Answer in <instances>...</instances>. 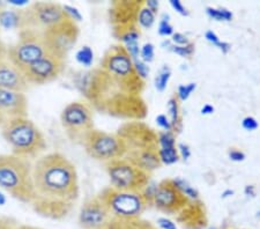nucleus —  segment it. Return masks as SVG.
Wrapping results in <instances>:
<instances>
[{"label":"nucleus","mask_w":260,"mask_h":229,"mask_svg":"<svg viewBox=\"0 0 260 229\" xmlns=\"http://www.w3.org/2000/svg\"><path fill=\"white\" fill-rule=\"evenodd\" d=\"M205 37H206V40L209 42V43H212L214 47L219 48L223 53H227L230 50V48H232V45L227 43V42H221L220 39H219V36H217L213 30L206 31Z\"/></svg>","instance_id":"nucleus-27"},{"label":"nucleus","mask_w":260,"mask_h":229,"mask_svg":"<svg viewBox=\"0 0 260 229\" xmlns=\"http://www.w3.org/2000/svg\"><path fill=\"white\" fill-rule=\"evenodd\" d=\"M194 48L196 47L193 43H188L187 45H173V47H170V50L175 52L176 55L184 58H188L194 53Z\"/></svg>","instance_id":"nucleus-30"},{"label":"nucleus","mask_w":260,"mask_h":229,"mask_svg":"<svg viewBox=\"0 0 260 229\" xmlns=\"http://www.w3.org/2000/svg\"><path fill=\"white\" fill-rule=\"evenodd\" d=\"M177 221L186 229H201L206 226V211L203 204L193 202L187 204L177 214Z\"/></svg>","instance_id":"nucleus-20"},{"label":"nucleus","mask_w":260,"mask_h":229,"mask_svg":"<svg viewBox=\"0 0 260 229\" xmlns=\"http://www.w3.org/2000/svg\"><path fill=\"white\" fill-rule=\"evenodd\" d=\"M170 5L180 15H183V16L188 15V12L186 10V7L183 5V3L180 2V0H170Z\"/></svg>","instance_id":"nucleus-38"},{"label":"nucleus","mask_w":260,"mask_h":229,"mask_svg":"<svg viewBox=\"0 0 260 229\" xmlns=\"http://www.w3.org/2000/svg\"><path fill=\"white\" fill-rule=\"evenodd\" d=\"M145 2H116L111 3L109 10V20L112 26V35L117 40H120L129 31L140 29L138 24V15Z\"/></svg>","instance_id":"nucleus-14"},{"label":"nucleus","mask_w":260,"mask_h":229,"mask_svg":"<svg viewBox=\"0 0 260 229\" xmlns=\"http://www.w3.org/2000/svg\"><path fill=\"white\" fill-rule=\"evenodd\" d=\"M155 56V48L152 43H146L140 50V57L144 62H152Z\"/></svg>","instance_id":"nucleus-32"},{"label":"nucleus","mask_w":260,"mask_h":229,"mask_svg":"<svg viewBox=\"0 0 260 229\" xmlns=\"http://www.w3.org/2000/svg\"><path fill=\"white\" fill-rule=\"evenodd\" d=\"M100 68L106 71L108 76L126 93L142 96L145 80L138 76L132 57L124 45L116 44L109 48L101 59Z\"/></svg>","instance_id":"nucleus-6"},{"label":"nucleus","mask_w":260,"mask_h":229,"mask_svg":"<svg viewBox=\"0 0 260 229\" xmlns=\"http://www.w3.org/2000/svg\"><path fill=\"white\" fill-rule=\"evenodd\" d=\"M0 133L11 147V154L23 159H39L47 149V140L43 132L28 117L7 123L0 128Z\"/></svg>","instance_id":"nucleus-4"},{"label":"nucleus","mask_w":260,"mask_h":229,"mask_svg":"<svg viewBox=\"0 0 260 229\" xmlns=\"http://www.w3.org/2000/svg\"><path fill=\"white\" fill-rule=\"evenodd\" d=\"M19 224L18 220L13 216L0 215V229H16Z\"/></svg>","instance_id":"nucleus-33"},{"label":"nucleus","mask_w":260,"mask_h":229,"mask_svg":"<svg viewBox=\"0 0 260 229\" xmlns=\"http://www.w3.org/2000/svg\"><path fill=\"white\" fill-rule=\"evenodd\" d=\"M29 85L22 71L7 59L0 60V88L16 91V93H26Z\"/></svg>","instance_id":"nucleus-19"},{"label":"nucleus","mask_w":260,"mask_h":229,"mask_svg":"<svg viewBox=\"0 0 260 229\" xmlns=\"http://www.w3.org/2000/svg\"><path fill=\"white\" fill-rule=\"evenodd\" d=\"M175 183L176 185L179 187V190L182 191L188 199H192V201H197V199H198V192H197L193 187L188 185L185 181L180 180V178H176Z\"/></svg>","instance_id":"nucleus-29"},{"label":"nucleus","mask_w":260,"mask_h":229,"mask_svg":"<svg viewBox=\"0 0 260 229\" xmlns=\"http://www.w3.org/2000/svg\"><path fill=\"white\" fill-rule=\"evenodd\" d=\"M112 219L114 215L98 194L82 204L78 223L81 229H108Z\"/></svg>","instance_id":"nucleus-17"},{"label":"nucleus","mask_w":260,"mask_h":229,"mask_svg":"<svg viewBox=\"0 0 260 229\" xmlns=\"http://www.w3.org/2000/svg\"><path fill=\"white\" fill-rule=\"evenodd\" d=\"M99 197L106 204L115 218L124 220L140 219L148 206L144 193L125 192L108 186L99 193Z\"/></svg>","instance_id":"nucleus-11"},{"label":"nucleus","mask_w":260,"mask_h":229,"mask_svg":"<svg viewBox=\"0 0 260 229\" xmlns=\"http://www.w3.org/2000/svg\"><path fill=\"white\" fill-rule=\"evenodd\" d=\"M214 112V107L211 104H205V106L201 108V115H211Z\"/></svg>","instance_id":"nucleus-45"},{"label":"nucleus","mask_w":260,"mask_h":229,"mask_svg":"<svg viewBox=\"0 0 260 229\" xmlns=\"http://www.w3.org/2000/svg\"><path fill=\"white\" fill-rule=\"evenodd\" d=\"M145 6L148 7L154 14H156L160 4H158V2H156V0H148V2H145Z\"/></svg>","instance_id":"nucleus-43"},{"label":"nucleus","mask_w":260,"mask_h":229,"mask_svg":"<svg viewBox=\"0 0 260 229\" xmlns=\"http://www.w3.org/2000/svg\"><path fill=\"white\" fill-rule=\"evenodd\" d=\"M117 135L126 146L125 159L149 174L160 168L158 136L152 127L141 120H129L121 125Z\"/></svg>","instance_id":"nucleus-3"},{"label":"nucleus","mask_w":260,"mask_h":229,"mask_svg":"<svg viewBox=\"0 0 260 229\" xmlns=\"http://www.w3.org/2000/svg\"><path fill=\"white\" fill-rule=\"evenodd\" d=\"M60 123L67 138L83 146L88 135L94 130L93 108L86 101L69 103L60 114Z\"/></svg>","instance_id":"nucleus-10"},{"label":"nucleus","mask_w":260,"mask_h":229,"mask_svg":"<svg viewBox=\"0 0 260 229\" xmlns=\"http://www.w3.org/2000/svg\"><path fill=\"white\" fill-rule=\"evenodd\" d=\"M242 126L247 131H253L258 127V123L253 117H245L242 122Z\"/></svg>","instance_id":"nucleus-39"},{"label":"nucleus","mask_w":260,"mask_h":229,"mask_svg":"<svg viewBox=\"0 0 260 229\" xmlns=\"http://www.w3.org/2000/svg\"><path fill=\"white\" fill-rule=\"evenodd\" d=\"M173 42L176 45H187L188 43H191L187 37L182 32H174Z\"/></svg>","instance_id":"nucleus-40"},{"label":"nucleus","mask_w":260,"mask_h":229,"mask_svg":"<svg viewBox=\"0 0 260 229\" xmlns=\"http://www.w3.org/2000/svg\"><path fill=\"white\" fill-rule=\"evenodd\" d=\"M42 32L50 53L66 60L70 51L77 44L80 29L77 21L69 18Z\"/></svg>","instance_id":"nucleus-13"},{"label":"nucleus","mask_w":260,"mask_h":229,"mask_svg":"<svg viewBox=\"0 0 260 229\" xmlns=\"http://www.w3.org/2000/svg\"><path fill=\"white\" fill-rule=\"evenodd\" d=\"M18 24L16 28L34 29L44 31L45 29L54 26L66 19L71 18L65 6L52 2H37L24 10L16 11Z\"/></svg>","instance_id":"nucleus-7"},{"label":"nucleus","mask_w":260,"mask_h":229,"mask_svg":"<svg viewBox=\"0 0 260 229\" xmlns=\"http://www.w3.org/2000/svg\"><path fill=\"white\" fill-rule=\"evenodd\" d=\"M152 202L163 213L177 215L190 203V199L179 190L175 180L166 178L157 184L152 195Z\"/></svg>","instance_id":"nucleus-16"},{"label":"nucleus","mask_w":260,"mask_h":229,"mask_svg":"<svg viewBox=\"0 0 260 229\" xmlns=\"http://www.w3.org/2000/svg\"><path fill=\"white\" fill-rule=\"evenodd\" d=\"M171 77V71L168 68H163L156 77H155L154 80V85L155 88H156L158 91H165L168 82H169V79Z\"/></svg>","instance_id":"nucleus-26"},{"label":"nucleus","mask_w":260,"mask_h":229,"mask_svg":"<svg viewBox=\"0 0 260 229\" xmlns=\"http://www.w3.org/2000/svg\"><path fill=\"white\" fill-rule=\"evenodd\" d=\"M197 85L193 82L188 83V85H180L177 89V93H176L179 101H186L191 96V94L194 91Z\"/></svg>","instance_id":"nucleus-31"},{"label":"nucleus","mask_w":260,"mask_h":229,"mask_svg":"<svg viewBox=\"0 0 260 229\" xmlns=\"http://www.w3.org/2000/svg\"><path fill=\"white\" fill-rule=\"evenodd\" d=\"M7 49L8 45L4 43L3 40H0V60L6 59L7 58Z\"/></svg>","instance_id":"nucleus-44"},{"label":"nucleus","mask_w":260,"mask_h":229,"mask_svg":"<svg viewBox=\"0 0 260 229\" xmlns=\"http://www.w3.org/2000/svg\"><path fill=\"white\" fill-rule=\"evenodd\" d=\"M133 64H134V69H136L138 76H139L142 80H145V79L148 77L149 74V68L147 66L146 62L142 61L141 59H134L133 60Z\"/></svg>","instance_id":"nucleus-34"},{"label":"nucleus","mask_w":260,"mask_h":229,"mask_svg":"<svg viewBox=\"0 0 260 229\" xmlns=\"http://www.w3.org/2000/svg\"><path fill=\"white\" fill-rule=\"evenodd\" d=\"M16 229H43V228L30 226V224H22V223H20Z\"/></svg>","instance_id":"nucleus-46"},{"label":"nucleus","mask_w":260,"mask_h":229,"mask_svg":"<svg viewBox=\"0 0 260 229\" xmlns=\"http://www.w3.org/2000/svg\"><path fill=\"white\" fill-rule=\"evenodd\" d=\"M106 170L110 186L125 192L144 193L149 185L150 174L125 159L107 162Z\"/></svg>","instance_id":"nucleus-9"},{"label":"nucleus","mask_w":260,"mask_h":229,"mask_svg":"<svg viewBox=\"0 0 260 229\" xmlns=\"http://www.w3.org/2000/svg\"><path fill=\"white\" fill-rule=\"evenodd\" d=\"M2 13H3V11L0 10V29H2Z\"/></svg>","instance_id":"nucleus-47"},{"label":"nucleus","mask_w":260,"mask_h":229,"mask_svg":"<svg viewBox=\"0 0 260 229\" xmlns=\"http://www.w3.org/2000/svg\"><path fill=\"white\" fill-rule=\"evenodd\" d=\"M178 152H180V154H182V156H183V159H184V160H187L188 157L191 156L190 147H188L187 145L179 144V146H178Z\"/></svg>","instance_id":"nucleus-42"},{"label":"nucleus","mask_w":260,"mask_h":229,"mask_svg":"<svg viewBox=\"0 0 260 229\" xmlns=\"http://www.w3.org/2000/svg\"><path fill=\"white\" fill-rule=\"evenodd\" d=\"M0 189L18 202L30 205L34 194L30 160L13 154H0Z\"/></svg>","instance_id":"nucleus-5"},{"label":"nucleus","mask_w":260,"mask_h":229,"mask_svg":"<svg viewBox=\"0 0 260 229\" xmlns=\"http://www.w3.org/2000/svg\"><path fill=\"white\" fill-rule=\"evenodd\" d=\"M48 53L50 51L44 41L43 32L34 29H22L19 31L15 43L8 45L7 59L22 71Z\"/></svg>","instance_id":"nucleus-8"},{"label":"nucleus","mask_w":260,"mask_h":229,"mask_svg":"<svg viewBox=\"0 0 260 229\" xmlns=\"http://www.w3.org/2000/svg\"><path fill=\"white\" fill-rule=\"evenodd\" d=\"M158 155H160L161 163L170 166L176 163L179 160V152L178 148L176 147H166L158 149Z\"/></svg>","instance_id":"nucleus-23"},{"label":"nucleus","mask_w":260,"mask_h":229,"mask_svg":"<svg viewBox=\"0 0 260 229\" xmlns=\"http://www.w3.org/2000/svg\"><path fill=\"white\" fill-rule=\"evenodd\" d=\"M155 18H156V14H154L148 7L144 6L140 10L139 15H138V24H139V27L149 29L155 23Z\"/></svg>","instance_id":"nucleus-24"},{"label":"nucleus","mask_w":260,"mask_h":229,"mask_svg":"<svg viewBox=\"0 0 260 229\" xmlns=\"http://www.w3.org/2000/svg\"><path fill=\"white\" fill-rule=\"evenodd\" d=\"M108 229H157L155 228L153 224L149 222L141 221L140 219H133V220H124L115 218Z\"/></svg>","instance_id":"nucleus-21"},{"label":"nucleus","mask_w":260,"mask_h":229,"mask_svg":"<svg viewBox=\"0 0 260 229\" xmlns=\"http://www.w3.org/2000/svg\"><path fill=\"white\" fill-rule=\"evenodd\" d=\"M156 123H157V125L158 126H160L161 128H163V130L165 131H171L173 132V126H171V123H170V120H169V118L167 117L166 115H163V114H161V115H158L157 117H156Z\"/></svg>","instance_id":"nucleus-36"},{"label":"nucleus","mask_w":260,"mask_h":229,"mask_svg":"<svg viewBox=\"0 0 260 229\" xmlns=\"http://www.w3.org/2000/svg\"><path fill=\"white\" fill-rule=\"evenodd\" d=\"M34 194L30 206L50 220L65 219L80 195L75 166L61 153L43 154L32 163Z\"/></svg>","instance_id":"nucleus-1"},{"label":"nucleus","mask_w":260,"mask_h":229,"mask_svg":"<svg viewBox=\"0 0 260 229\" xmlns=\"http://www.w3.org/2000/svg\"><path fill=\"white\" fill-rule=\"evenodd\" d=\"M22 117H28L26 94L0 88V128L12 120Z\"/></svg>","instance_id":"nucleus-18"},{"label":"nucleus","mask_w":260,"mask_h":229,"mask_svg":"<svg viewBox=\"0 0 260 229\" xmlns=\"http://www.w3.org/2000/svg\"><path fill=\"white\" fill-rule=\"evenodd\" d=\"M206 12L209 18L215 21H232L234 16L232 12L225 10V8L207 7Z\"/></svg>","instance_id":"nucleus-25"},{"label":"nucleus","mask_w":260,"mask_h":229,"mask_svg":"<svg viewBox=\"0 0 260 229\" xmlns=\"http://www.w3.org/2000/svg\"><path fill=\"white\" fill-rule=\"evenodd\" d=\"M77 87L86 102L101 114L128 120L146 117L147 107L142 96H134L121 89L100 66L81 73Z\"/></svg>","instance_id":"nucleus-2"},{"label":"nucleus","mask_w":260,"mask_h":229,"mask_svg":"<svg viewBox=\"0 0 260 229\" xmlns=\"http://www.w3.org/2000/svg\"><path fill=\"white\" fill-rule=\"evenodd\" d=\"M83 148L91 159L104 163L123 159L126 154V146L117 133H108L96 128L88 135Z\"/></svg>","instance_id":"nucleus-12"},{"label":"nucleus","mask_w":260,"mask_h":229,"mask_svg":"<svg viewBox=\"0 0 260 229\" xmlns=\"http://www.w3.org/2000/svg\"><path fill=\"white\" fill-rule=\"evenodd\" d=\"M93 50L89 47H83L81 50H79L77 53V59L83 66H90L91 62H93Z\"/></svg>","instance_id":"nucleus-28"},{"label":"nucleus","mask_w":260,"mask_h":229,"mask_svg":"<svg viewBox=\"0 0 260 229\" xmlns=\"http://www.w3.org/2000/svg\"><path fill=\"white\" fill-rule=\"evenodd\" d=\"M174 27L171 26L169 20L162 19L158 23V35L161 36H173L174 35Z\"/></svg>","instance_id":"nucleus-35"},{"label":"nucleus","mask_w":260,"mask_h":229,"mask_svg":"<svg viewBox=\"0 0 260 229\" xmlns=\"http://www.w3.org/2000/svg\"><path fill=\"white\" fill-rule=\"evenodd\" d=\"M229 159L235 162H241L245 160V154L237 148H230L228 152Z\"/></svg>","instance_id":"nucleus-37"},{"label":"nucleus","mask_w":260,"mask_h":229,"mask_svg":"<svg viewBox=\"0 0 260 229\" xmlns=\"http://www.w3.org/2000/svg\"><path fill=\"white\" fill-rule=\"evenodd\" d=\"M65 70V59L52 53H48L41 59L32 62L22 72L29 85L42 86L57 80Z\"/></svg>","instance_id":"nucleus-15"},{"label":"nucleus","mask_w":260,"mask_h":229,"mask_svg":"<svg viewBox=\"0 0 260 229\" xmlns=\"http://www.w3.org/2000/svg\"><path fill=\"white\" fill-rule=\"evenodd\" d=\"M157 226L160 227V229H177V226L167 218L157 219Z\"/></svg>","instance_id":"nucleus-41"},{"label":"nucleus","mask_w":260,"mask_h":229,"mask_svg":"<svg viewBox=\"0 0 260 229\" xmlns=\"http://www.w3.org/2000/svg\"><path fill=\"white\" fill-rule=\"evenodd\" d=\"M179 100L177 95L174 94L168 101V112H169L170 123L173 126V132H179L182 123H180V114H179Z\"/></svg>","instance_id":"nucleus-22"}]
</instances>
